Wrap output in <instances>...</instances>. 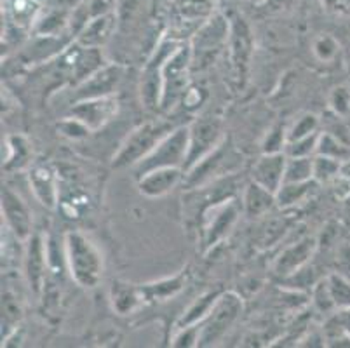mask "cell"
Returning a JSON list of instances; mask_svg holds the SVG:
<instances>
[{
  "mask_svg": "<svg viewBox=\"0 0 350 348\" xmlns=\"http://www.w3.org/2000/svg\"><path fill=\"white\" fill-rule=\"evenodd\" d=\"M63 253L70 277L77 286L93 289L101 282L105 270L103 254L88 235L77 230L66 232Z\"/></svg>",
  "mask_w": 350,
  "mask_h": 348,
  "instance_id": "cell-1",
  "label": "cell"
},
{
  "mask_svg": "<svg viewBox=\"0 0 350 348\" xmlns=\"http://www.w3.org/2000/svg\"><path fill=\"white\" fill-rule=\"evenodd\" d=\"M173 129V124L165 119H154L138 126L135 131L127 134V138L120 145L119 152L113 155V168H129V165L135 168Z\"/></svg>",
  "mask_w": 350,
  "mask_h": 348,
  "instance_id": "cell-2",
  "label": "cell"
},
{
  "mask_svg": "<svg viewBox=\"0 0 350 348\" xmlns=\"http://www.w3.org/2000/svg\"><path fill=\"white\" fill-rule=\"evenodd\" d=\"M216 12V0H164V14L170 37H192Z\"/></svg>",
  "mask_w": 350,
  "mask_h": 348,
  "instance_id": "cell-3",
  "label": "cell"
},
{
  "mask_svg": "<svg viewBox=\"0 0 350 348\" xmlns=\"http://www.w3.org/2000/svg\"><path fill=\"white\" fill-rule=\"evenodd\" d=\"M190 70H192V46L183 42L167 57L162 66V98L161 110L170 111L190 88Z\"/></svg>",
  "mask_w": 350,
  "mask_h": 348,
  "instance_id": "cell-4",
  "label": "cell"
},
{
  "mask_svg": "<svg viewBox=\"0 0 350 348\" xmlns=\"http://www.w3.org/2000/svg\"><path fill=\"white\" fill-rule=\"evenodd\" d=\"M230 40V21L224 14L215 12L190 38L192 63H199V68L211 65Z\"/></svg>",
  "mask_w": 350,
  "mask_h": 348,
  "instance_id": "cell-5",
  "label": "cell"
},
{
  "mask_svg": "<svg viewBox=\"0 0 350 348\" xmlns=\"http://www.w3.org/2000/svg\"><path fill=\"white\" fill-rule=\"evenodd\" d=\"M189 126L174 127L145 159L135 165L136 174H143L146 171L157 168H181L185 171L187 157H189Z\"/></svg>",
  "mask_w": 350,
  "mask_h": 348,
  "instance_id": "cell-6",
  "label": "cell"
},
{
  "mask_svg": "<svg viewBox=\"0 0 350 348\" xmlns=\"http://www.w3.org/2000/svg\"><path fill=\"white\" fill-rule=\"evenodd\" d=\"M181 42L183 40L173 37L164 38L152 51L150 57L146 59L145 68L142 72V82H139V96H142V103L146 110H161L162 66Z\"/></svg>",
  "mask_w": 350,
  "mask_h": 348,
  "instance_id": "cell-7",
  "label": "cell"
},
{
  "mask_svg": "<svg viewBox=\"0 0 350 348\" xmlns=\"http://www.w3.org/2000/svg\"><path fill=\"white\" fill-rule=\"evenodd\" d=\"M243 312V298L234 291H224L208 317L200 322L199 347H211L230 330Z\"/></svg>",
  "mask_w": 350,
  "mask_h": 348,
  "instance_id": "cell-8",
  "label": "cell"
},
{
  "mask_svg": "<svg viewBox=\"0 0 350 348\" xmlns=\"http://www.w3.org/2000/svg\"><path fill=\"white\" fill-rule=\"evenodd\" d=\"M189 129V157H187L185 171L199 164L225 142L224 122L219 119H197L190 124Z\"/></svg>",
  "mask_w": 350,
  "mask_h": 348,
  "instance_id": "cell-9",
  "label": "cell"
},
{
  "mask_svg": "<svg viewBox=\"0 0 350 348\" xmlns=\"http://www.w3.org/2000/svg\"><path fill=\"white\" fill-rule=\"evenodd\" d=\"M241 213H243V202L239 204L235 199L219 200L218 204L209 207L204 219V237H202L204 247L213 249L224 241L235 226Z\"/></svg>",
  "mask_w": 350,
  "mask_h": 348,
  "instance_id": "cell-10",
  "label": "cell"
},
{
  "mask_svg": "<svg viewBox=\"0 0 350 348\" xmlns=\"http://www.w3.org/2000/svg\"><path fill=\"white\" fill-rule=\"evenodd\" d=\"M25 279L33 295L40 296L46 289V273L49 270V251L47 241L40 234H33L25 242L23 253Z\"/></svg>",
  "mask_w": 350,
  "mask_h": 348,
  "instance_id": "cell-11",
  "label": "cell"
},
{
  "mask_svg": "<svg viewBox=\"0 0 350 348\" xmlns=\"http://www.w3.org/2000/svg\"><path fill=\"white\" fill-rule=\"evenodd\" d=\"M2 216L5 228L21 242H27L33 235V218L27 202L9 187L2 188Z\"/></svg>",
  "mask_w": 350,
  "mask_h": 348,
  "instance_id": "cell-12",
  "label": "cell"
},
{
  "mask_svg": "<svg viewBox=\"0 0 350 348\" xmlns=\"http://www.w3.org/2000/svg\"><path fill=\"white\" fill-rule=\"evenodd\" d=\"M117 111H119V100L112 94L75 101L70 115L82 120L94 133V131L103 129L116 117Z\"/></svg>",
  "mask_w": 350,
  "mask_h": 348,
  "instance_id": "cell-13",
  "label": "cell"
},
{
  "mask_svg": "<svg viewBox=\"0 0 350 348\" xmlns=\"http://www.w3.org/2000/svg\"><path fill=\"white\" fill-rule=\"evenodd\" d=\"M122 81V66L116 63H107L103 68L75 85V101L100 98V96H112Z\"/></svg>",
  "mask_w": 350,
  "mask_h": 348,
  "instance_id": "cell-14",
  "label": "cell"
},
{
  "mask_svg": "<svg viewBox=\"0 0 350 348\" xmlns=\"http://www.w3.org/2000/svg\"><path fill=\"white\" fill-rule=\"evenodd\" d=\"M28 185L33 191L35 199L39 200L46 209H56L59 206V181L51 165L35 164L28 171Z\"/></svg>",
  "mask_w": 350,
  "mask_h": 348,
  "instance_id": "cell-15",
  "label": "cell"
},
{
  "mask_svg": "<svg viewBox=\"0 0 350 348\" xmlns=\"http://www.w3.org/2000/svg\"><path fill=\"white\" fill-rule=\"evenodd\" d=\"M185 178L181 168H157L146 171L138 176V190L148 199H159L167 196Z\"/></svg>",
  "mask_w": 350,
  "mask_h": 348,
  "instance_id": "cell-16",
  "label": "cell"
},
{
  "mask_svg": "<svg viewBox=\"0 0 350 348\" xmlns=\"http://www.w3.org/2000/svg\"><path fill=\"white\" fill-rule=\"evenodd\" d=\"M317 249V241L314 237H304L298 241L297 244L289 245L278 256L275 263H273V272L278 273L279 277H288L295 276L300 272L301 268L307 267L308 260L314 256Z\"/></svg>",
  "mask_w": 350,
  "mask_h": 348,
  "instance_id": "cell-17",
  "label": "cell"
},
{
  "mask_svg": "<svg viewBox=\"0 0 350 348\" xmlns=\"http://www.w3.org/2000/svg\"><path fill=\"white\" fill-rule=\"evenodd\" d=\"M288 157L286 153H263L253 165V181L278 193L284 183V171Z\"/></svg>",
  "mask_w": 350,
  "mask_h": 348,
  "instance_id": "cell-18",
  "label": "cell"
},
{
  "mask_svg": "<svg viewBox=\"0 0 350 348\" xmlns=\"http://www.w3.org/2000/svg\"><path fill=\"white\" fill-rule=\"evenodd\" d=\"M228 47H230V62L237 75H244L250 63L251 56V34L247 25L244 23L243 18H234L230 21V40H228Z\"/></svg>",
  "mask_w": 350,
  "mask_h": 348,
  "instance_id": "cell-19",
  "label": "cell"
},
{
  "mask_svg": "<svg viewBox=\"0 0 350 348\" xmlns=\"http://www.w3.org/2000/svg\"><path fill=\"white\" fill-rule=\"evenodd\" d=\"M116 12L96 16V18L89 19V23L82 28V31L75 38V42L81 44L82 47H98V49H101L116 35Z\"/></svg>",
  "mask_w": 350,
  "mask_h": 348,
  "instance_id": "cell-20",
  "label": "cell"
},
{
  "mask_svg": "<svg viewBox=\"0 0 350 348\" xmlns=\"http://www.w3.org/2000/svg\"><path fill=\"white\" fill-rule=\"evenodd\" d=\"M110 303L117 315H131L138 312L143 305H146L145 295L142 286L124 282V280H113L110 286Z\"/></svg>",
  "mask_w": 350,
  "mask_h": 348,
  "instance_id": "cell-21",
  "label": "cell"
},
{
  "mask_svg": "<svg viewBox=\"0 0 350 348\" xmlns=\"http://www.w3.org/2000/svg\"><path fill=\"white\" fill-rule=\"evenodd\" d=\"M187 280H189V273H187V270H181L180 273L173 277H165L157 282L145 284V286H142V289L146 303H164L174 298L183 291Z\"/></svg>",
  "mask_w": 350,
  "mask_h": 348,
  "instance_id": "cell-22",
  "label": "cell"
},
{
  "mask_svg": "<svg viewBox=\"0 0 350 348\" xmlns=\"http://www.w3.org/2000/svg\"><path fill=\"white\" fill-rule=\"evenodd\" d=\"M241 202H243L244 215L254 218V216L267 215L278 204V199H275V193L270 191L269 188L258 185L256 181H251L244 190Z\"/></svg>",
  "mask_w": 350,
  "mask_h": 348,
  "instance_id": "cell-23",
  "label": "cell"
},
{
  "mask_svg": "<svg viewBox=\"0 0 350 348\" xmlns=\"http://www.w3.org/2000/svg\"><path fill=\"white\" fill-rule=\"evenodd\" d=\"M81 46V44H79ZM107 65L103 59V54H101V49L98 47H82L79 51L77 57H75V63H73L72 68V82L75 85H79L81 82H84L85 79L96 73L98 70L103 68Z\"/></svg>",
  "mask_w": 350,
  "mask_h": 348,
  "instance_id": "cell-24",
  "label": "cell"
},
{
  "mask_svg": "<svg viewBox=\"0 0 350 348\" xmlns=\"http://www.w3.org/2000/svg\"><path fill=\"white\" fill-rule=\"evenodd\" d=\"M221 293L224 291H218V289H216V291H208L204 293V295H200L197 299H193V302L190 303L189 308L183 312V315L178 319L174 327L180 330V327H189V325L200 324V322L208 317L209 312L213 310V306L216 305V302H218Z\"/></svg>",
  "mask_w": 350,
  "mask_h": 348,
  "instance_id": "cell-25",
  "label": "cell"
},
{
  "mask_svg": "<svg viewBox=\"0 0 350 348\" xmlns=\"http://www.w3.org/2000/svg\"><path fill=\"white\" fill-rule=\"evenodd\" d=\"M21 317H23V303L5 282V289H2V340L18 330V322L21 321Z\"/></svg>",
  "mask_w": 350,
  "mask_h": 348,
  "instance_id": "cell-26",
  "label": "cell"
},
{
  "mask_svg": "<svg viewBox=\"0 0 350 348\" xmlns=\"http://www.w3.org/2000/svg\"><path fill=\"white\" fill-rule=\"evenodd\" d=\"M31 146L27 138L20 134H11L5 138V157L4 169L5 171H18L30 164Z\"/></svg>",
  "mask_w": 350,
  "mask_h": 348,
  "instance_id": "cell-27",
  "label": "cell"
},
{
  "mask_svg": "<svg viewBox=\"0 0 350 348\" xmlns=\"http://www.w3.org/2000/svg\"><path fill=\"white\" fill-rule=\"evenodd\" d=\"M314 180V157H288L284 183H305Z\"/></svg>",
  "mask_w": 350,
  "mask_h": 348,
  "instance_id": "cell-28",
  "label": "cell"
},
{
  "mask_svg": "<svg viewBox=\"0 0 350 348\" xmlns=\"http://www.w3.org/2000/svg\"><path fill=\"white\" fill-rule=\"evenodd\" d=\"M316 181H305V183H282L275 193L279 207H291L295 204L301 202L310 196L312 188H314Z\"/></svg>",
  "mask_w": 350,
  "mask_h": 348,
  "instance_id": "cell-29",
  "label": "cell"
},
{
  "mask_svg": "<svg viewBox=\"0 0 350 348\" xmlns=\"http://www.w3.org/2000/svg\"><path fill=\"white\" fill-rule=\"evenodd\" d=\"M317 153L333 157L345 164V162H350V143L336 138L335 134L321 133L319 143H317Z\"/></svg>",
  "mask_w": 350,
  "mask_h": 348,
  "instance_id": "cell-30",
  "label": "cell"
},
{
  "mask_svg": "<svg viewBox=\"0 0 350 348\" xmlns=\"http://www.w3.org/2000/svg\"><path fill=\"white\" fill-rule=\"evenodd\" d=\"M343 171V162L327 155H314V181L316 183H329L340 176Z\"/></svg>",
  "mask_w": 350,
  "mask_h": 348,
  "instance_id": "cell-31",
  "label": "cell"
},
{
  "mask_svg": "<svg viewBox=\"0 0 350 348\" xmlns=\"http://www.w3.org/2000/svg\"><path fill=\"white\" fill-rule=\"evenodd\" d=\"M312 305H314V308L319 314L327 315V317H331L335 312H338L336 310L335 302H333V296H331L327 279L319 280L316 286L312 287Z\"/></svg>",
  "mask_w": 350,
  "mask_h": 348,
  "instance_id": "cell-32",
  "label": "cell"
},
{
  "mask_svg": "<svg viewBox=\"0 0 350 348\" xmlns=\"http://www.w3.org/2000/svg\"><path fill=\"white\" fill-rule=\"evenodd\" d=\"M326 279L329 284V291L336 305V310L350 308V280L340 273H331Z\"/></svg>",
  "mask_w": 350,
  "mask_h": 348,
  "instance_id": "cell-33",
  "label": "cell"
},
{
  "mask_svg": "<svg viewBox=\"0 0 350 348\" xmlns=\"http://www.w3.org/2000/svg\"><path fill=\"white\" fill-rule=\"evenodd\" d=\"M321 133H314L300 139H293L286 145V157H314L317 153V143H319Z\"/></svg>",
  "mask_w": 350,
  "mask_h": 348,
  "instance_id": "cell-34",
  "label": "cell"
},
{
  "mask_svg": "<svg viewBox=\"0 0 350 348\" xmlns=\"http://www.w3.org/2000/svg\"><path fill=\"white\" fill-rule=\"evenodd\" d=\"M314 133H319V117L314 113H305L288 129V142L305 138Z\"/></svg>",
  "mask_w": 350,
  "mask_h": 348,
  "instance_id": "cell-35",
  "label": "cell"
},
{
  "mask_svg": "<svg viewBox=\"0 0 350 348\" xmlns=\"http://www.w3.org/2000/svg\"><path fill=\"white\" fill-rule=\"evenodd\" d=\"M312 51L316 54V57L323 63L333 62L340 53V44L336 42V38L331 35H319L312 44Z\"/></svg>",
  "mask_w": 350,
  "mask_h": 348,
  "instance_id": "cell-36",
  "label": "cell"
},
{
  "mask_svg": "<svg viewBox=\"0 0 350 348\" xmlns=\"http://www.w3.org/2000/svg\"><path fill=\"white\" fill-rule=\"evenodd\" d=\"M58 131L68 139H84L88 138L89 134L93 133L82 120H79L77 117H72V115L65 117V119L58 124Z\"/></svg>",
  "mask_w": 350,
  "mask_h": 348,
  "instance_id": "cell-37",
  "label": "cell"
},
{
  "mask_svg": "<svg viewBox=\"0 0 350 348\" xmlns=\"http://www.w3.org/2000/svg\"><path fill=\"white\" fill-rule=\"evenodd\" d=\"M288 145V131L282 126H275L269 131L262 143L263 153H281Z\"/></svg>",
  "mask_w": 350,
  "mask_h": 348,
  "instance_id": "cell-38",
  "label": "cell"
},
{
  "mask_svg": "<svg viewBox=\"0 0 350 348\" xmlns=\"http://www.w3.org/2000/svg\"><path fill=\"white\" fill-rule=\"evenodd\" d=\"M199 334H200L199 324L189 325V327H180V330H176L174 336L171 338V347H176V348L199 347Z\"/></svg>",
  "mask_w": 350,
  "mask_h": 348,
  "instance_id": "cell-39",
  "label": "cell"
},
{
  "mask_svg": "<svg viewBox=\"0 0 350 348\" xmlns=\"http://www.w3.org/2000/svg\"><path fill=\"white\" fill-rule=\"evenodd\" d=\"M329 107L338 117H345L350 113V88L340 85L333 89L329 96Z\"/></svg>",
  "mask_w": 350,
  "mask_h": 348,
  "instance_id": "cell-40",
  "label": "cell"
},
{
  "mask_svg": "<svg viewBox=\"0 0 350 348\" xmlns=\"http://www.w3.org/2000/svg\"><path fill=\"white\" fill-rule=\"evenodd\" d=\"M206 100V92L204 89L200 88H189V91L183 96V107L187 110H196V108L200 107V103Z\"/></svg>",
  "mask_w": 350,
  "mask_h": 348,
  "instance_id": "cell-41",
  "label": "cell"
},
{
  "mask_svg": "<svg viewBox=\"0 0 350 348\" xmlns=\"http://www.w3.org/2000/svg\"><path fill=\"white\" fill-rule=\"evenodd\" d=\"M326 4L329 5V8L343 9V11L350 9V0H326Z\"/></svg>",
  "mask_w": 350,
  "mask_h": 348,
  "instance_id": "cell-42",
  "label": "cell"
},
{
  "mask_svg": "<svg viewBox=\"0 0 350 348\" xmlns=\"http://www.w3.org/2000/svg\"><path fill=\"white\" fill-rule=\"evenodd\" d=\"M251 4H263V2H267V0H250Z\"/></svg>",
  "mask_w": 350,
  "mask_h": 348,
  "instance_id": "cell-43",
  "label": "cell"
}]
</instances>
